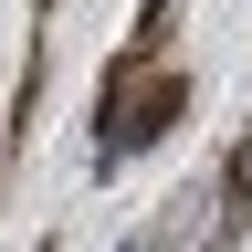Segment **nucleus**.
Wrapping results in <instances>:
<instances>
[{"label":"nucleus","mask_w":252,"mask_h":252,"mask_svg":"<svg viewBox=\"0 0 252 252\" xmlns=\"http://www.w3.org/2000/svg\"><path fill=\"white\" fill-rule=\"evenodd\" d=\"M158 21H168V0H147L137 42H126L105 63V84H94V158H105V168H126L137 147H158L189 116V63H158Z\"/></svg>","instance_id":"f257e3e1"}]
</instances>
